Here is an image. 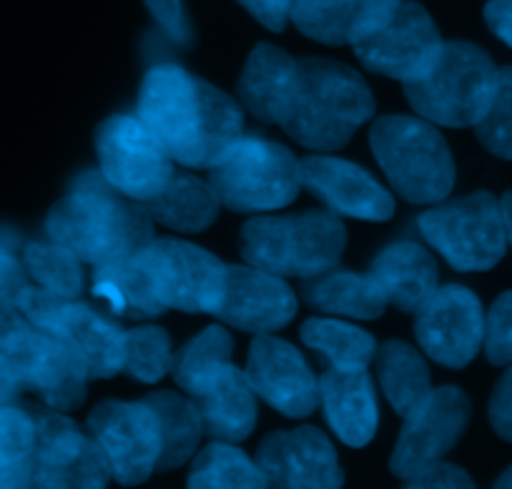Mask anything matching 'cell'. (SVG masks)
Segmentation results:
<instances>
[{
  "instance_id": "cell-11",
  "label": "cell",
  "mask_w": 512,
  "mask_h": 489,
  "mask_svg": "<svg viewBox=\"0 0 512 489\" xmlns=\"http://www.w3.org/2000/svg\"><path fill=\"white\" fill-rule=\"evenodd\" d=\"M0 354L11 362L23 392H33L51 409L71 412L86 399V379L91 374L81 354L28 319H23Z\"/></svg>"
},
{
  "instance_id": "cell-38",
  "label": "cell",
  "mask_w": 512,
  "mask_h": 489,
  "mask_svg": "<svg viewBox=\"0 0 512 489\" xmlns=\"http://www.w3.org/2000/svg\"><path fill=\"white\" fill-rule=\"evenodd\" d=\"M485 354L492 364L505 367L512 362V291L497 296L485 316Z\"/></svg>"
},
{
  "instance_id": "cell-26",
  "label": "cell",
  "mask_w": 512,
  "mask_h": 489,
  "mask_svg": "<svg viewBox=\"0 0 512 489\" xmlns=\"http://www.w3.org/2000/svg\"><path fill=\"white\" fill-rule=\"evenodd\" d=\"M297 61L282 48L259 43L239 78V98L244 106L267 123H277L292 91Z\"/></svg>"
},
{
  "instance_id": "cell-13",
  "label": "cell",
  "mask_w": 512,
  "mask_h": 489,
  "mask_svg": "<svg viewBox=\"0 0 512 489\" xmlns=\"http://www.w3.org/2000/svg\"><path fill=\"white\" fill-rule=\"evenodd\" d=\"M36 444L31 452L33 487H106L111 474L106 454L61 409L31 407Z\"/></svg>"
},
{
  "instance_id": "cell-43",
  "label": "cell",
  "mask_w": 512,
  "mask_h": 489,
  "mask_svg": "<svg viewBox=\"0 0 512 489\" xmlns=\"http://www.w3.org/2000/svg\"><path fill=\"white\" fill-rule=\"evenodd\" d=\"M241 6L256 18V21L267 26L269 31H284L289 16H292L294 0H239Z\"/></svg>"
},
{
  "instance_id": "cell-20",
  "label": "cell",
  "mask_w": 512,
  "mask_h": 489,
  "mask_svg": "<svg viewBox=\"0 0 512 489\" xmlns=\"http://www.w3.org/2000/svg\"><path fill=\"white\" fill-rule=\"evenodd\" d=\"M256 464L272 487H342L344 482L337 452L317 427L269 434Z\"/></svg>"
},
{
  "instance_id": "cell-40",
  "label": "cell",
  "mask_w": 512,
  "mask_h": 489,
  "mask_svg": "<svg viewBox=\"0 0 512 489\" xmlns=\"http://www.w3.org/2000/svg\"><path fill=\"white\" fill-rule=\"evenodd\" d=\"M144 3L171 41L181 43V46L191 41V28L181 0H144Z\"/></svg>"
},
{
  "instance_id": "cell-3",
  "label": "cell",
  "mask_w": 512,
  "mask_h": 489,
  "mask_svg": "<svg viewBox=\"0 0 512 489\" xmlns=\"http://www.w3.org/2000/svg\"><path fill=\"white\" fill-rule=\"evenodd\" d=\"M372 113L374 98L359 73L329 58H302L277 123L304 148L337 151Z\"/></svg>"
},
{
  "instance_id": "cell-10",
  "label": "cell",
  "mask_w": 512,
  "mask_h": 489,
  "mask_svg": "<svg viewBox=\"0 0 512 489\" xmlns=\"http://www.w3.org/2000/svg\"><path fill=\"white\" fill-rule=\"evenodd\" d=\"M134 259L164 309L214 314L219 306L226 266L206 249L179 239H154Z\"/></svg>"
},
{
  "instance_id": "cell-47",
  "label": "cell",
  "mask_w": 512,
  "mask_h": 489,
  "mask_svg": "<svg viewBox=\"0 0 512 489\" xmlns=\"http://www.w3.org/2000/svg\"><path fill=\"white\" fill-rule=\"evenodd\" d=\"M26 316L16 309V306H8V304H0V352L6 349V344L11 342L13 334L18 332V326L23 324Z\"/></svg>"
},
{
  "instance_id": "cell-48",
  "label": "cell",
  "mask_w": 512,
  "mask_h": 489,
  "mask_svg": "<svg viewBox=\"0 0 512 489\" xmlns=\"http://www.w3.org/2000/svg\"><path fill=\"white\" fill-rule=\"evenodd\" d=\"M500 211H502V224H505V236L512 246V191H507L500 199Z\"/></svg>"
},
{
  "instance_id": "cell-49",
  "label": "cell",
  "mask_w": 512,
  "mask_h": 489,
  "mask_svg": "<svg viewBox=\"0 0 512 489\" xmlns=\"http://www.w3.org/2000/svg\"><path fill=\"white\" fill-rule=\"evenodd\" d=\"M497 487H512V467L502 472V477L497 479Z\"/></svg>"
},
{
  "instance_id": "cell-6",
  "label": "cell",
  "mask_w": 512,
  "mask_h": 489,
  "mask_svg": "<svg viewBox=\"0 0 512 489\" xmlns=\"http://www.w3.org/2000/svg\"><path fill=\"white\" fill-rule=\"evenodd\" d=\"M497 66L482 48L465 41L445 43L430 71L405 83L410 106L440 126H475L490 108Z\"/></svg>"
},
{
  "instance_id": "cell-2",
  "label": "cell",
  "mask_w": 512,
  "mask_h": 489,
  "mask_svg": "<svg viewBox=\"0 0 512 489\" xmlns=\"http://www.w3.org/2000/svg\"><path fill=\"white\" fill-rule=\"evenodd\" d=\"M46 229L51 241L93 269L121 264L154 241L146 206L113 189L101 171L76 181L71 194L51 209Z\"/></svg>"
},
{
  "instance_id": "cell-33",
  "label": "cell",
  "mask_w": 512,
  "mask_h": 489,
  "mask_svg": "<svg viewBox=\"0 0 512 489\" xmlns=\"http://www.w3.org/2000/svg\"><path fill=\"white\" fill-rule=\"evenodd\" d=\"M189 487H267V477L259 464L231 447V442H214L196 457Z\"/></svg>"
},
{
  "instance_id": "cell-21",
  "label": "cell",
  "mask_w": 512,
  "mask_h": 489,
  "mask_svg": "<svg viewBox=\"0 0 512 489\" xmlns=\"http://www.w3.org/2000/svg\"><path fill=\"white\" fill-rule=\"evenodd\" d=\"M302 186L314 191L337 214L364 221H387L395 214V201L357 163L334 156H309L299 161Z\"/></svg>"
},
{
  "instance_id": "cell-36",
  "label": "cell",
  "mask_w": 512,
  "mask_h": 489,
  "mask_svg": "<svg viewBox=\"0 0 512 489\" xmlns=\"http://www.w3.org/2000/svg\"><path fill=\"white\" fill-rule=\"evenodd\" d=\"M482 146L512 161V66L497 71V88L485 116L475 123Z\"/></svg>"
},
{
  "instance_id": "cell-45",
  "label": "cell",
  "mask_w": 512,
  "mask_h": 489,
  "mask_svg": "<svg viewBox=\"0 0 512 489\" xmlns=\"http://www.w3.org/2000/svg\"><path fill=\"white\" fill-rule=\"evenodd\" d=\"M33 487L31 457L26 462L0 464V489H23Z\"/></svg>"
},
{
  "instance_id": "cell-27",
  "label": "cell",
  "mask_w": 512,
  "mask_h": 489,
  "mask_svg": "<svg viewBox=\"0 0 512 489\" xmlns=\"http://www.w3.org/2000/svg\"><path fill=\"white\" fill-rule=\"evenodd\" d=\"M144 206L151 219L184 234L209 229L219 216V196L211 184L191 174H171L161 194Z\"/></svg>"
},
{
  "instance_id": "cell-4",
  "label": "cell",
  "mask_w": 512,
  "mask_h": 489,
  "mask_svg": "<svg viewBox=\"0 0 512 489\" xmlns=\"http://www.w3.org/2000/svg\"><path fill=\"white\" fill-rule=\"evenodd\" d=\"M369 143L402 199L435 204L447 199L455 186L450 146L432 123L412 116H382L372 126Z\"/></svg>"
},
{
  "instance_id": "cell-29",
  "label": "cell",
  "mask_w": 512,
  "mask_h": 489,
  "mask_svg": "<svg viewBox=\"0 0 512 489\" xmlns=\"http://www.w3.org/2000/svg\"><path fill=\"white\" fill-rule=\"evenodd\" d=\"M377 374L382 392L402 417H407L432 392L425 359L405 342H387L379 349Z\"/></svg>"
},
{
  "instance_id": "cell-34",
  "label": "cell",
  "mask_w": 512,
  "mask_h": 489,
  "mask_svg": "<svg viewBox=\"0 0 512 489\" xmlns=\"http://www.w3.org/2000/svg\"><path fill=\"white\" fill-rule=\"evenodd\" d=\"M23 264L36 286L51 294L76 299L83 291L81 259L61 244H28L23 249Z\"/></svg>"
},
{
  "instance_id": "cell-8",
  "label": "cell",
  "mask_w": 512,
  "mask_h": 489,
  "mask_svg": "<svg viewBox=\"0 0 512 489\" xmlns=\"http://www.w3.org/2000/svg\"><path fill=\"white\" fill-rule=\"evenodd\" d=\"M417 226L460 271H487L505 256L507 236L500 201L487 191L425 211Z\"/></svg>"
},
{
  "instance_id": "cell-16",
  "label": "cell",
  "mask_w": 512,
  "mask_h": 489,
  "mask_svg": "<svg viewBox=\"0 0 512 489\" xmlns=\"http://www.w3.org/2000/svg\"><path fill=\"white\" fill-rule=\"evenodd\" d=\"M415 332L420 347L437 364L460 369L475 359L485 339L482 304L465 286H445L417 311Z\"/></svg>"
},
{
  "instance_id": "cell-42",
  "label": "cell",
  "mask_w": 512,
  "mask_h": 489,
  "mask_svg": "<svg viewBox=\"0 0 512 489\" xmlns=\"http://www.w3.org/2000/svg\"><path fill=\"white\" fill-rule=\"evenodd\" d=\"M490 422L502 439L512 442V369L502 374L495 392H492Z\"/></svg>"
},
{
  "instance_id": "cell-19",
  "label": "cell",
  "mask_w": 512,
  "mask_h": 489,
  "mask_svg": "<svg viewBox=\"0 0 512 489\" xmlns=\"http://www.w3.org/2000/svg\"><path fill=\"white\" fill-rule=\"evenodd\" d=\"M241 332H277L297 314V296L279 274L249 266H226L224 294L214 311Z\"/></svg>"
},
{
  "instance_id": "cell-30",
  "label": "cell",
  "mask_w": 512,
  "mask_h": 489,
  "mask_svg": "<svg viewBox=\"0 0 512 489\" xmlns=\"http://www.w3.org/2000/svg\"><path fill=\"white\" fill-rule=\"evenodd\" d=\"M309 301L329 314H344L354 319H377L390 304L372 274L359 276L352 271H332L322 276L309 291Z\"/></svg>"
},
{
  "instance_id": "cell-37",
  "label": "cell",
  "mask_w": 512,
  "mask_h": 489,
  "mask_svg": "<svg viewBox=\"0 0 512 489\" xmlns=\"http://www.w3.org/2000/svg\"><path fill=\"white\" fill-rule=\"evenodd\" d=\"M36 444V417L31 407L0 404V464L26 462Z\"/></svg>"
},
{
  "instance_id": "cell-46",
  "label": "cell",
  "mask_w": 512,
  "mask_h": 489,
  "mask_svg": "<svg viewBox=\"0 0 512 489\" xmlns=\"http://www.w3.org/2000/svg\"><path fill=\"white\" fill-rule=\"evenodd\" d=\"M21 392H23V387H21V382H18L16 372H13L11 362H8V359L0 354V404L18 402Z\"/></svg>"
},
{
  "instance_id": "cell-9",
  "label": "cell",
  "mask_w": 512,
  "mask_h": 489,
  "mask_svg": "<svg viewBox=\"0 0 512 489\" xmlns=\"http://www.w3.org/2000/svg\"><path fill=\"white\" fill-rule=\"evenodd\" d=\"M16 309L33 326L76 349L91 377H113L123 369L126 332L96 314L91 306L31 284L16 301Z\"/></svg>"
},
{
  "instance_id": "cell-22",
  "label": "cell",
  "mask_w": 512,
  "mask_h": 489,
  "mask_svg": "<svg viewBox=\"0 0 512 489\" xmlns=\"http://www.w3.org/2000/svg\"><path fill=\"white\" fill-rule=\"evenodd\" d=\"M397 6L400 0H294L289 18L312 41L354 46L390 21Z\"/></svg>"
},
{
  "instance_id": "cell-1",
  "label": "cell",
  "mask_w": 512,
  "mask_h": 489,
  "mask_svg": "<svg viewBox=\"0 0 512 489\" xmlns=\"http://www.w3.org/2000/svg\"><path fill=\"white\" fill-rule=\"evenodd\" d=\"M139 121L191 169H209L244 128L234 98L179 66L151 68L141 83Z\"/></svg>"
},
{
  "instance_id": "cell-23",
  "label": "cell",
  "mask_w": 512,
  "mask_h": 489,
  "mask_svg": "<svg viewBox=\"0 0 512 489\" xmlns=\"http://www.w3.org/2000/svg\"><path fill=\"white\" fill-rule=\"evenodd\" d=\"M319 402L329 424L349 447H364L377 432L379 409L367 369L332 367L319 379Z\"/></svg>"
},
{
  "instance_id": "cell-7",
  "label": "cell",
  "mask_w": 512,
  "mask_h": 489,
  "mask_svg": "<svg viewBox=\"0 0 512 489\" xmlns=\"http://www.w3.org/2000/svg\"><path fill=\"white\" fill-rule=\"evenodd\" d=\"M209 184L221 204L241 214L277 211L299 194V161L282 143L236 138L209 166Z\"/></svg>"
},
{
  "instance_id": "cell-15",
  "label": "cell",
  "mask_w": 512,
  "mask_h": 489,
  "mask_svg": "<svg viewBox=\"0 0 512 489\" xmlns=\"http://www.w3.org/2000/svg\"><path fill=\"white\" fill-rule=\"evenodd\" d=\"M442 46L445 43L430 13L415 0H400L390 21L354 43V53L369 71L412 83L430 71Z\"/></svg>"
},
{
  "instance_id": "cell-18",
  "label": "cell",
  "mask_w": 512,
  "mask_h": 489,
  "mask_svg": "<svg viewBox=\"0 0 512 489\" xmlns=\"http://www.w3.org/2000/svg\"><path fill=\"white\" fill-rule=\"evenodd\" d=\"M246 379L254 394L287 417H309L319 404V382L292 344L269 334L251 342Z\"/></svg>"
},
{
  "instance_id": "cell-5",
  "label": "cell",
  "mask_w": 512,
  "mask_h": 489,
  "mask_svg": "<svg viewBox=\"0 0 512 489\" xmlns=\"http://www.w3.org/2000/svg\"><path fill=\"white\" fill-rule=\"evenodd\" d=\"M347 244L342 221L324 211L259 216L241 231V254L251 266L282 276H317L332 269Z\"/></svg>"
},
{
  "instance_id": "cell-31",
  "label": "cell",
  "mask_w": 512,
  "mask_h": 489,
  "mask_svg": "<svg viewBox=\"0 0 512 489\" xmlns=\"http://www.w3.org/2000/svg\"><path fill=\"white\" fill-rule=\"evenodd\" d=\"M231 364V337L221 326H209L204 334L191 339L171 362L176 384L191 397L204 392Z\"/></svg>"
},
{
  "instance_id": "cell-25",
  "label": "cell",
  "mask_w": 512,
  "mask_h": 489,
  "mask_svg": "<svg viewBox=\"0 0 512 489\" xmlns=\"http://www.w3.org/2000/svg\"><path fill=\"white\" fill-rule=\"evenodd\" d=\"M194 399L204 432L219 442H241L256 424V397L244 372L229 364Z\"/></svg>"
},
{
  "instance_id": "cell-35",
  "label": "cell",
  "mask_w": 512,
  "mask_h": 489,
  "mask_svg": "<svg viewBox=\"0 0 512 489\" xmlns=\"http://www.w3.org/2000/svg\"><path fill=\"white\" fill-rule=\"evenodd\" d=\"M174 354H171L169 334L156 326H141L134 332H126V357L123 369L134 379L154 384L171 369Z\"/></svg>"
},
{
  "instance_id": "cell-28",
  "label": "cell",
  "mask_w": 512,
  "mask_h": 489,
  "mask_svg": "<svg viewBox=\"0 0 512 489\" xmlns=\"http://www.w3.org/2000/svg\"><path fill=\"white\" fill-rule=\"evenodd\" d=\"M146 404L156 412L161 429V457L156 469H174L189 462L204 434L194 399L174 392H156L146 397Z\"/></svg>"
},
{
  "instance_id": "cell-39",
  "label": "cell",
  "mask_w": 512,
  "mask_h": 489,
  "mask_svg": "<svg viewBox=\"0 0 512 489\" xmlns=\"http://www.w3.org/2000/svg\"><path fill=\"white\" fill-rule=\"evenodd\" d=\"M410 487H422V489H435V487H447V489H470L472 479L470 474L462 467L450 462H430L427 467H422L415 477L407 479Z\"/></svg>"
},
{
  "instance_id": "cell-41",
  "label": "cell",
  "mask_w": 512,
  "mask_h": 489,
  "mask_svg": "<svg viewBox=\"0 0 512 489\" xmlns=\"http://www.w3.org/2000/svg\"><path fill=\"white\" fill-rule=\"evenodd\" d=\"M26 264L18 261L8 249H0V304L16 306L23 291L31 286Z\"/></svg>"
},
{
  "instance_id": "cell-17",
  "label": "cell",
  "mask_w": 512,
  "mask_h": 489,
  "mask_svg": "<svg viewBox=\"0 0 512 489\" xmlns=\"http://www.w3.org/2000/svg\"><path fill=\"white\" fill-rule=\"evenodd\" d=\"M405 419L390 467L397 477L410 479L460 442L470 422V399L457 387L435 389Z\"/></svg>"
},
{
  "instance_id": "cell-14",
  "label": "cell",
  "mask_w": 512,
  "mask_h": 489,
  "mask_svg": "<svg viewBox=\"0 0 512 489\" xmlns=\"http://www.w3.org/2000/svg\"><path fill=\"white\" fill-rule=\"evenodd\" d=\"M88 429L121 484H141L161 457V429L154 409L144 402H101L88 417Z\"/></svg>"
},
{
  "instance_id": "cell-12",
  "label": "cell",
  "mask_w": 512,
  "mask_h": 489,
  "mask_svg": "<svg viewBox=\"0 0 512 489\" xmlns=\"http://www.w3.org/2000/svg\"><path fill=\"white\" fill-rule=\"evenodd\" d=\"M101 174L128 199L146 204L171 179V156L139 116H113L96 133Z\"/></svg>"
},
{
  "instance_id": "cell-32",
  "label": "cell",
  "mask_w": 512,
  "mask_h": 489,
  "mask_svg": "<svg viewBox=\"0 0 512 489\" xmlns=\"http://www.w3.org/2000/svg\"><path fill=\"white\" fill-rule=\"evenodd\" d=\"M302 342L322 352L337 369H367L377 357L372 334L337 319L304 321Z\"/></svg>"
},
{
  "instance_id": "cell-24",
  "label": "cell",
  "mask_w": 512,
  "mask_h": 489,
  "mask_svg": "<svg viewBox=\"0 0 512 489\" xmlns=\"http://www.w3.org/2000/svg\"><path fill=\"white\" fill-rule=\"evenodd\" d=\"M374 281L402 311H420L437 291V264L415 241L392 244L374 259Z\"/></svg>"
},
{
  "instance_id": "cell-44",
  "label": "cell",
  "mask_w": 512,
  "mask_h": 489,
  "mask_svg": "<svg viewBox=\"0 0 512 489\" xmlns=\"http://www.w3.org/2000/svg\"><path fill=\"white\" fill-rule=\"evenodd\" d=\"M485 21L490 31L512 48V0H490L485 6Z\"/></svg>"
}]
</instances>
